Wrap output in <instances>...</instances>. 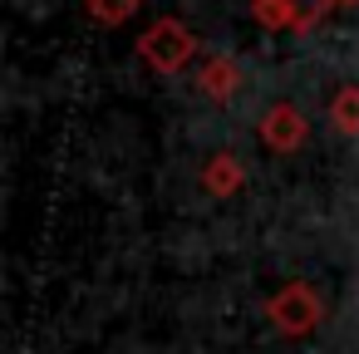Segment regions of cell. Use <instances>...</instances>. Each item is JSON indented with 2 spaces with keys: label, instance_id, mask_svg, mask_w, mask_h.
<instances>
[{
  "label": "cell",
  "instance_id": "cell-1",
  "mask_svg": "<svg viewBox=\"0 0 359 354\" xmlns=\"http://www.w3.org/2000/svg\"><path fill=\"white\" fill-rule=\"evenodd\" d=\"M192 50H197V40H192V30H187L182 20H158V25L138 40V55H143L153 69H163V74H177V69L192 60Z\"/></svg>",
  "mask_w": 359,
  "mask_h": 354
},
{
  "label": "cell",
  "instance_id": "cell-2",
  "mask_svg": "<svg viewBox=\"0 0 359 354\" xmlns=\"http://www.w3.org/2000/svg\"><path fill=\"white\" fill-rule=\"evenodd\" d=\"M325 6H334V0H261V20L266 25H290V30H310Z\"/></svg>",
  "mask_w": 359,
  "mask_h": 354
},
{
  "label": "cell",
  "instance_id": "cell-3",
  "mask_svg": "<svg viewBox=\"0 0 359 354\" xmlns=\"http://www.w3.org/2000/svg\"><path fill=\"white\" fill-rule=\"evenodd\" d=\"M300 133H305V118H300L290 104L271 109V114H266V123H261V138H266L271 148H295V143H300Z\"/></svg>",
  "mask_w": 359,
  "mask_h": 354
},
{
  "label": "cell",
  "instance_id": "cell-4",
  "mask_svg": "<svg viewBox=\"0 0 359 354\" xmlns=\"http://www.w3.org/2000/svg\"><path fill=\"white\" fill-rule=\"evenodd\" d=\"M202 89H207L212 99H226V94L236 89V64H231V60H217V64L202 74Z\"/></svg>",
  "mask_w": 359,
  "mask_h": 354
},
{
  "label": "cell",
  "instance_id": "cell-5",
  "mask_svg": "<svg viewBox=\"0 0 359 354\" xmlns=\"http://www.w3.org/2000/svg\"><path fill=\"white\" fill-rule=\"evenodd\" d=\"M334 123H339V133H359V89H344L334 99Z\"/></svg>",
  "mask_w": 359,
  "mask_h": 354
},
{
  "label": "cell",
  "instance_id": "cell-6",
  "mask_svg": "<svg viewBox=\"0 0 359 354\" xmlns=\"http://www.w3.org/2000/svg\"><path fill=\"white\" fill-rule=\"evenodd\" d=\"M133 6H138V0H94V15L114 25V20H128V15H133Z\"/></svg>",
  "mask_w": 359,
  "mask_h": 354
}]
</instances>
